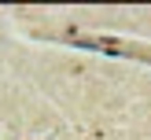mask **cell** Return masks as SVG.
Listing matches in <instances>:
<instances>
[{
	"mask_svg": "<svg viewBox=\"0 0 151 140\" xmlns=\"http://www.w3.org/2000/svg\"><path fill=\"white\" fill-rule=\"evenodd\" d=\"M59 41L78 44V48H88V52H103V55H122V59L151 63V48H147V44L122 41V37H100V33H78V29H66V33H59Z\"/></svg>",
	"mask_w": 151,
	"mask_h": 140,
	"instance_id": "obj_1",
	"label": "cell"
}]
</instances>
